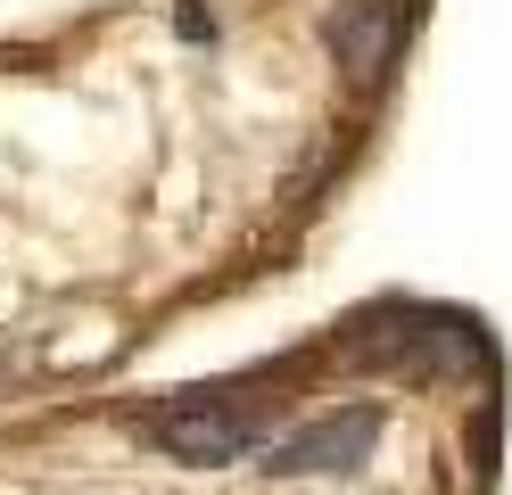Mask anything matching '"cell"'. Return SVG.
<instances>
[{
  "label": "cell",
  "mask_w": 512,
  "mask_h": 495,
  "mask_svg": "<svg viewBox=\"0 0 512 495\" xmlns=\"http://www.w3.org/2000/svg\"><path fill=\"white\" fill-rule=\"evenodd\" d=\"M380 446V413L372 405H356V413H331V421H314V429H298L290 446H273V462L265 471H356V462Z\"/></svg>",
  "instance_id": "1"
},
{
  "label": "cell",
  "mask_w": 512,
  "mask_h": 495,
  "mask_svg": "<svg viewBox=\"0 0 512 495\" xmlns=\"http://www.w3.org/2000/svg\"><path fill=\"white\" fill-rule=\"evenodd\" d=\"M157 446H166L174 462H240L248 454V421L207 405V396H190V405L157 413Z\"/></svg>",
  "instance_id": "2"
},
{
  "label": "cell",
  "mask_w": 512,
  "mask_h": 495,
  "mask_svg": "<svg viewBox=\"0 0 512 495\" xmlns=\"http://www.w3.org/2000/svg\"><path fill=\"white\" fill-rule=\"evenodd\" d=\"M331 50H339V66L356 83H372L380 66H389V50H397V17H389V0H347V9L331 17Z\"/></svg>",
  "instance_id": "3"
},
{
  "label": "cell",
  "mask_w": 512,
  "mask_h": 495,
  "mask_svg": "<svg viewBox=\"0 0 512 495\" xmlns=\"http://www.w3.org/2000/svg\"><path fill=\"white\" fill-rule=\"evenodd\" d=\"M174 33H182V42H215V17L199 9V0H182V9H174Z\"/></svg>",
  "instance_id": "4"
}]
</instances>
